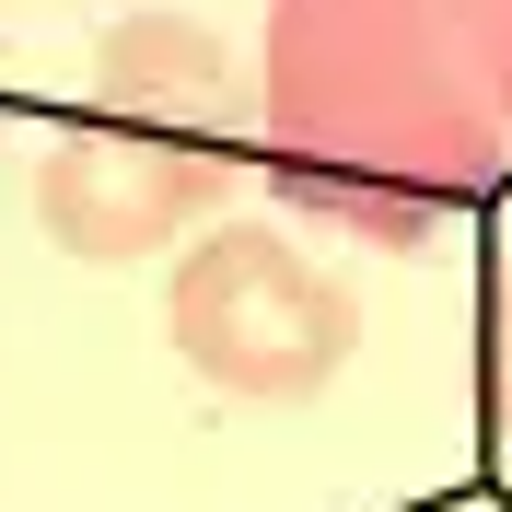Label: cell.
Masks as SVG:
<instances>
[{
	"label": "cell",
	"instance_id": "7a4b0ae2",
	"mask_svg": "<svg viewBox=\"0 0 512 512\" xmlns=\"http://www.w3.org/2000/svg\"><path fill=\"white\" fill-rule=\"evenodd\" d=\"M233 59L210 24L140 12L94 47V105L35 163V222L82 268L163 256L198 210L233 198Z\"/></svg>",
	"mask_w": 512,
	"mask_h": 512
},
{
	"label": "cell",
	"instance_id": "6da1fadb",
	"mask_svg": "<svg viewBox=\"0 0 512 512\" xmlns=\"http://www.w3.org/2000/svg\"><path fill=\"white\" fill-rule=\"evenodd\" d=\"M256 117L315 222L431 245L512 175V0H268Z\"/></svg>",
	"mask_w": 512,
	"mask_h": 512
},
{
	"label": "cell",
	"instance_id": "3957f363",
	"mask_svg": "<svg viewBox=\"0 0 512 512\" xmlns=\"http://www.w3.org/2000/svg\"><path fill=\"white\" fill-rule=\"evenodd\" d=\"M163 326L187 350L198 384H222L245 408H303L338 384V361L361 350V303L350 280L303 256L280 222H222L175 256V291H163Z\"/></svg>",
	"mask_w": 512,
	"mask_h": 512
},
{
	"label": "cell",
	"instance_id": "277c9868",
	"mask_svg": "<svg viewBox=\"0 0 512 512\" xmlns=\"http://www.w3.org/2000/svg\"><path fill=\"white\" fill-rule=\"evenodd\" d=\"M489 419H501V443H512V233L489 256Z\"/></svg>",
	"mask_w": 512,
	"mask_h": 512
}]
</instances>
